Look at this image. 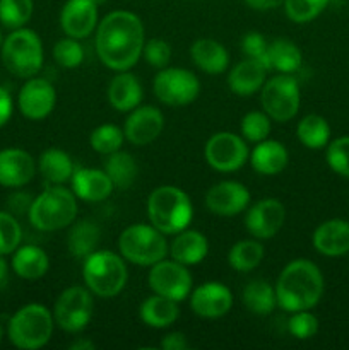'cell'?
<instances>
[{"label": "cell", "mask_w": 349, "mask_h": 350, "mask_svg": "<svg viewBox=\"0 0 349 350\" xmlns=\"http://www.w3.org/2000/svg\"><path fill=\"white\" fill-rule=\"evenodd\" d=\"M250 204L248 188L238 181H221L205 193V207L219 217H235Z\"/></svg>", "instance_id": "16"}, {"label": "cell", "mask_w": 349, "mask_h": 350, "mask_svg": "<svg viewBox=\"0 0 349 350\" xmlns=\"http://www.w3.org/2000/svg\"><path fill=\"white\" fill-rule=\"evenodd\" d=\"M267 48L269 43L266 41L263 34L257 33V31H250L243 36L242 40V51L245 53L246 58H253V60H259L260 64L266 65L267 68ZM269 70V68H267Z\"/></svg>", "instance_id": "46"}, {"label": "cell", "mask_w": 349, "mask_h": 350, "mask_svg": "<svg viewBox=\"0 0 349 350\" xmlns=\"http://www.w3.org/2000/svg\"><path fill=\"white\" fill-rule=\"evenodd\" d=\"M12 270L24 280H38L50 269V258L47 252L36 245L19 246L12 253Z\"/></svg>", "instance_id": "27"}, {"label": "cell", "mask_w": 349, "mask_h": 350, "mask_svg": "<svg viewBox=\"0 0 349 350\" xmlns=\"http://www.w3.org/2000/svg\"><path fill=\"white\" fill-rule=\"evenodd\" d=\"M33 0H0V23L9 29H19L33 16Z\"/></svg>", "instance_id": "38"}, {"label": "cell", "mask_w": 349, "mask_h": 350, "mask_svg": "<svg viewBox=\"0 0 349 350\" xmlns=\"http://www.w3.org/2000/svg\"><path fill=\"white\" fill-rule=\"evenodd\" d=\"M12 96H10V92L7 89L0 88V126H3L9 122L10 116H12Z\"/></svg>", "instance_id": "49"}, {"label": "cell", "mask_w": 349, "mask_h": 350, "mask_svg": "<svg viewBox=\"0 0 349 350\" xmlns=\"http://www.w3.org/2000/svg\"><path fill=\"white\" fill-rule=\"evenodd\" d=\"M36 174V161L23 149L0 150V185L19 188L29 183Z\"/></svg>", "instance_id": "20"}, {"label": "cell", "mask_w": 349, "mask_h": 350, "mask_svg": "<svg viewBox=\"0 0 349 350\" xmlns=\"http://www.w3.org/2000/svg\"><path fill=\"white\" fill-rule=\"evenodd\" d=\"M140 320L151 328H168L178 320L180 317V310H178L177 301L170 299V297L159 296V294H154L149 296L147 299H144V303L140 304Z\"/></svg>", "instance_id": "29"}, {"label": "cell", "mask_w": 349, "mask_h": 350, "mask_svg": "<svg viewBox=\"0 0 349 350\" xmlns=\"http://www.w3.org/2000/svg\"><path fill=\"white\" fill-rule=\"evenodd\" d=\"M2 62L7 70L21 79L34 77L43 67V43L33 29L19 27L3 40Z\"/></svg>", "instance_id": "7"}, {"label": "cell", "mask_w": 349, "mask_h": 350, "mask_svg": "<svg viewBox=\"0 0 349 350\" xmlns=\"http://www.w3.org/2000/svg\"><path fill=\"white\" fill-rule=\"evenodd\" d=\"M123 139H125V133L120 126L113 125V123H105L92 130L89 135V144L98 154L108 156V154L122 149Z\"/></svg>", "instance_id": "37"}, {"label": "cell", "mask_w": 349, "mask_h": 350, "mask_svg": "<svg viewBox=\"0 0 349 350\" xmlns=\"http://www.w3.org/2000/svg\"><path fill=\"white\" fill-rule=\"evenodd\" d=\"M23 239V229L16 215L0 211V255H10L16 252Z\"/></svg>", "instance_id": "41"}, {"label": "cell", "mask_w": 349, "mask_h": 350, "mask_svg": "<svg viewBox=\"0 0 349 350\" xmlns=\"http://www.w3.org/2000/svg\"><path fill=\"white\" fill-rule=\"evenodd\" d=\"M327 164L339 176L349 178V137H339L327 146Z\"/></svg>", "instance_id": "43"}, {"label": "cell", "mask_w": 349, "mask_h": 350, "mask_svg": "<svg viewBox=\"0 0 349 350\" xmlns=\"http://www.w3.org/2000/svg\"><path fill=\"white\" fill-rule=\"evenodd\" d=\"M253 171L262 176H276L287 166L289 154L279 140H262L250 152L248 157Z\"/></svg>", "instance_id": "25"}, {"label": "cell", "mask_w": 349, "mask_h": 350, "mask_svg": "<svg viewBox=\"0 0 349 350\" xmlns=\"http://www.w3.org/2000/svg\"><path fill=\"white\" fill-rule=\"evenodd\" d=\"M209 253V241L202 232L195 229H183L177 232L174 239L170 245L171 258L183 265H197L207 256Z\"/></svg>", "instance_id": "26"}, {"label": "cell", "mask_w": 349, "mask_h": 350, "mask_svg": "<svg viewBox=\"0 0 349 350\" xmlns=\"http://www.w3.org/2000/svg\"><path fill=\"white\" fill-rule=\"evenodd\" d=\"M242 299L246 310L257 317H267L277 306L276 289L263 279H257L246 284L242 293Z\"/></svg>", "instance_id": "31"}, {"label": "cell", "mask_w": 349, "mask_h": 350, "mask_svg": "<svg viewBox=\"0 0 349 350\" xmlns=\"http://www.w3.org/2000/svg\"><path fill=\"white\" fill-rule=\"evenodd\" d=\"M286 207L277 198H262L248 208L245 215L246 231L255 239H269L283 229Z\"/></svg>", "instance_id": "15"}, {"label": "cell", "mask_w": 349, "mask_h": 350, "mask_svg": "<svg viewBox=\"0 0 349 350\" xmlns=\"http://www.w3.org/2000/svg\"><path fill=\"white\" fill-rule=\"evenodd\" d=\"M3 44V36H2V31H0V48H2Z\"/></svg>", "instance_id": "54"}, {"label": "cell", "mask_w": 349, "mask_h": 350, "mask_svg": "<svg viewBox=\"0 0 349 350\" xmlns=\"http://www.w3.org/2000/svg\"><path fill=\"white\" fill-rule=\"evenodd\" d=\"M313 248L325 256H342L349 253V222L341 219L322 222L313 232Z\"/></svg>", "instance_id": "22"}, {"label": "cell", "mask_w": 349, "mask_h": 350, "mask_svg": "<svg viewBox=\"0 0 349 350\" xmlns=\"http://www.w3.org/2000/svg\"><path fill=\"white\" fill-rule=\"evenodd\" d=\"M33 204V197L27 193H14L12 197H9V208L10 214L14 215H23L27 214Z\"/></svg>", "instance_id": "47"}, {"label": "cell", "mask_w": 349, "mask_h": 350, "mask_svg": "<svg viewBox=\"0 0 349 350\" xmlns=\"http://www.w3.org/2000/svg\"><path fill=\"white\" fill-rule=\"evenodd\" d=\"M88 287L72 286L58 296L53 310V320L68 334H79L91 321L94 313V301Z\"/></svg>", "instance_id": "11"}, {"label": "cell", "mask_w": 349, "mask_h": 350, "mask_svg": "<svg viewBox=\"0 0 349 350\" xmlns=\"http://www.w3.org/2000/svg\"><path fill=\"white\" fill-rule=\"evenodd\" d=\"M53 317L43 304L31 303L23 306L10 318L7 335L14 347L36 350L44 347L53 335Z\"/></svg>", "instance_id": "6"}, {"label": "cell", "mask_w": 349, "mask_h": 350, "mask_svg": "<svg viewBox=\"0 0 349 350\" xmlns=\"http://www.w3.org/2000/svg\"><path fill=\"white\" fill-rule=\"evenodd\" d=\"M190 57L205 74H222L229 65L228 50L211 38H201L195 41L190 48Z\"/></svg>", "instance_id": "28"}, {"label": "cell", "mask_w": 349, "mask_h": 350, "mask_svg": "<svg viewBox=\"0 0 349 350\" xmlns=\"http://www.w3.org/2000/svg\"><path fill=\"white\" fill-rule=\"evenodd\" d=\"M245 3L248 7L255 10H272L277 9V7L284 5V0H245Z\"/></svg>", "instance_id": "50"}, {"label": "cell", "mask_w": 349, "mask_h": 350, "mask_svg": "<svg viewBox=\"0 0 349 350\" xmlns=\"http://www.w3.org/2000/svg\"><path fill=\"white\" fill-rule=\"evenodd\" d=\"M266 65L260 64L259 60L253 58H245V60L238 62L235 67L229 70L228 75V85L236 96L242 98H248L259 92L266 84L267 75Z\"/></svg>", "instance_id": "23"}, {"label": "cell", "mask_w": 349, "mask_h": 350, "mask_svg": "<svg viewBox=\"0 0 349 350\" xmlns=\"http://www.w3.org/2000/svg\"><path fill=\"white\" fill-rule=\"evenodd\" d=\"M190 308L201 318H221L231 311L233 293L221 282H205L190 294Z\"/></svg>", "instance_id": "17"}, {"label": "cell", "mask_w": 349, "mask_h": 350, "mask_svg": "<svg viewBox=\"0 0 349 350\" xmlns=\"http://www.w3.org/2000/svg\"><path fill=\"white\" fill-rule=\"evenodd\" d=\"M296 137L307 149H322L331 139V126L324 116L307 115L298 123Z\"/></svg>", "instance_id": "35"}, {"label": "cell", "mask_w": 349, "mask_h": 350, "mask_svg": "<svg viewBox=\"0 0 349 350\" xmlns=\"http://www.w3.org/2000/svg\"><path fill=\"white\" fill-rule=\"evenodd\" d=\"M2 337H3V328L2 325H0V342H2Z\"/></svg>", "instance_id": "53"}, {"label": "cell", "mask_w": 349, "mask_h": 350, "mask_svg": "<svg viewBox=\"0 0 349 350\" xmlns=\"http://www.w3.org/2000/svg\"><path fill=\"white\" fill-rule=\"evenodd\" d=\"M105 173L112 180L113 187L118 188V190H127V188L135 183L139 166H137L135 159L129 152L120 149L106 156Z\"/></svg>", "instance_id": "33"}, {"label": "cell", "mask_w": 349, "mask_h": 350, "mask_svg": "<svg viewBox=\"0 0 349 350\" xmlns=\"http://www.w3.org/2000/svg\"><path fill=\"white\" fill-rule=\"evenodd\" d=\"M27 217L38 231H60L68 228L77 217V197L74 191L60 185L44 188L33 198Z\"/></svg>", "instance_id": "4"}, {"label": "cell", "mask_w": 349, "mask_h": 350, "mask_svg": "<svg viewBox=\"0 0 349 350\" xmlns=\"http://www.w3.org/2000/svg\"><path fill=\"white\" fill-rule=\"evenodd\" d=\"M96 345L92 344L91 340H86V338H79V340H75L74 344L70 345V350H92Z\"/></svg>", "instance_id": "52"}, {"label": "cell", "mask_w": 349, "mask_h": 350, "mask_svg": "<svg viewBox=\"0 0 349 350\" xmlns=\"http://www.w3.org/2000/svg\"><path fill=\"white\" fill-rule=\"evenodd\" d=\"M147 217L163 234H177L190 226L194 205L181 188L164 185L153 190L147 198Z\"/></svg>", "instance_id": "3"}, {"label": "cell", "mask_w": 349, "mask_h": 350, "mask_svg": "<svg viewBox=\"0 0 349 350\" xmlns=\"http://www.w3.org/2000/svg\"><path fill=\"white\" fill-rule=\"evenodd\" d=\"M205 161L219 173H235L242 170L250 157L243 137L231 132L214 133L205 144Z\"/></svg>", "instance_id": "12"}, {"label": "cell", "mask_w": 349, "mask_h": 350, "mask_svg": "<svg viewBox=\"0 0 349 350\" xmlns=\"http://www.w3.org/2000/svg\"><path fill=\"white\" fill-rule=\"evenodd\" d=\"M324 275L313 262L294 260L277 277V306L287 313L311 310L324 296Z\"/></svg>", "instance_id": "2"}, {"label": "cell", "mask_w": 349, "mask_h": 350, "mask_svg": "<svg viewBox=\"0 0 349 350\" xmlns=\"http://www.w3.org/2000/svg\"><path fill=\"white\" fill-rule=\"evenodd\" d=\"M53 58L60 67L77 68L84 62V48L75 38H64L53 46Z\"/></svg>", "instance_id": "42"}, {"label": "cell", "mask_w": 349, "mask_h": 350, "mask_svg": "<svg viewBox=\"0 0 349 350\" xmlns=\"http://www.w3.org/2000/svg\"><path fill=\"white\" fill-rule=\"evenodd\" d=\"M164 129V116L154 106H137L127 116L123 133L133 146H147L161 135Z\"/></svg>", "instance_id": "18"}, {"label": "cell", "mask_w": 349, "mask_h": 350, "mask_svg": "<svg viewBox=\"0 0 349 350\" xmlns=\"http://www.w3.org/2000/svg\"><path fill=\"white\" fill-rule=\"evenodd\" d=\"M101 239V231L99 226L92 221H79L72 226L67 238L68 252L74 258L84 260L96 252L98 243Z\"/></svg>", "instance_id": "32"}, {"label": "cell", "mask_w": 349, "mask_h": 350, "mask_svg": "<svg viewBox=\"0 0 349 350\" xmlns=\"http://www.w3.org/2000/svg\"><path fill=\"white\" fill-rule=\"evenodd\" d=\"M94 2L98 3V5H99V3H103V2H105V0H94Z\"/></svg>", "instance_id": "55"}, {"label": "cell", "mask_w": 349, "mask_h": 350, "mask_svg": "<svg viewBox=\"0 0 349 350\" xmlns=\"http://www.w3.org/2000/svg\"><path fill=\"white\" fill-rule=\"evenodd\" d=\"M301 51L293 41L274 40L267 48V68L279 74H294L301 67Z\"/></svg>", "instance_id": "34"}, {"label": "cell", "mask_w": 349, "mask_h": 350, "mask_svg": "<svg viewBox=\"0 0 349 350\" xmlns=\"http://www.w3.org/2000/svg\"><path fill=\"white\" fill-rule=\"evenodd\" d=\"M82 279L94 296L115 297L125 287L129 270L123 256L108 250H96L84 258Z\"/></svg>", "instance_id": "5"}, {"label": "cell", "mask_w": 349, "mask_h": 350, "mask_svg": "<svg viewBox=\"0 0 349 350\" xmlns=\"http://www.w3.org/2000/svg\"><path fill=\"white\" fill-rule=\"evenodd\" d=\"M118 250L123 260L140 267H153L170 252L168 241L153 224H132L118 238Z\"/></svg>", "instance_id": "8"}, {"label": "cell", "mask_w": 349, "mask_h": 350, "mask_svg": "<svg viewBox=\"0 0 349 350\" xmlns=\"http://www.w3.org/2000/svg\"><path fill=\"white\" fill-rule=\"evenodd\" d=\"M263 246L262 243L253 239H243V241L235 243L228 253V262L236 272H252L253 269L260 265L263 258Z\"/></svg>", "instance_id": "36"}, {"label": "cell", "mask_w": 349, "mask_h": 350, "mask_svg": "<svg viewBox=\"0 0 349 350\" xmlns=\"http://www.w3.org/2000/svg\"><path fill=\"white\" fill-rule=\"evenodd\" d=\"M9 280V265H7L3 255H0V287H3Z\"/></svg>", "instance_id": "51"}, {"label": "cell", "mask_w": 349, "mask_h": 350, "mask_svg": "<svg viewBox=\"0 0 349 350\" xmlns=\"http://www.w3.org/2000/svg\"><path fill=\"white\" fill-rule=\"evenodd\" d=\"M38 170L48 185H64L74 173L70 156L60 149H47L38 159Z\"/></svg>", "instance_id": "30"}, {"label": "cell", "mask_w": 349, "mask_h": 350, "mask_svg": "<svg viewBox=\"0 0 349 350\" xmlns=\"http://www.w3.org/2000/svg\"><path fill=\"white\" fill-rule=\"evenodd\" d=\"M70 181L75 197L92 204L108 198L115 188L105 170H92V167H75Z\"/></svg>", "instance_id": "21"}, {"label": "cell", "mask_w": 349, "mask_h": 350, "mask_svg": "<svg viewBox=\"0 0 349 350\" xmlns=\"http://www.w3.org/2000/svg\"><path fill=\"white\" fill-rule=\"evenodd\" d=\"M328 2L331 0H284V10L293 23L305 24L320 16Z\"/></svg>", "instance_id": "39"}, {"label": "cell", "mask_w": 349, "mask_h": 350, "mask_svg": "<svg viewBox=\"0 0 349 350\" xmlns=\"http://www.w3.org/2000/svg\"><path fill=\"white\" fill-rule=\"evenodd\" d=\"M171 46L164 40H159V38H151L144 43L142 57L144 60L149 65L156 68H164L170 65L171 62Z\"/></svg>", "instance_id": "45"}, {"label": "cell", "mask_w": 349, "mask_h": 350, "mask_svg": "<svg viewBox=\"0 0 349 350\" xmlns=\"http://www.w3.org/2000/svg\"><path fill=\"white\" fill-rule=\"evenodd\" d=\"M153 89L156 98L163 105L181 108L201 94V81L194 72L180 67H164L156 74L153 82Z\"/></svg>", "instance_id": "10"}, {"label": "cell", "mask_w": 349, "mask_h": 350, "mask_svg": "<svg viewBox=\"0 0 349 350\" xmlns=\"http://www.w3.org/2000/svg\"><path fill=\"white\" fill-rule=\"evenodd\" d=\"M57 92L50 81L41 77H29L21 88L17 96V106L24 118L40 122L44 120L55 108Z\"/></svg>", "instance_id": "14"}, {"label": "cell", "mask_w": 349, "mask_h": 350, "mask_svg": "<svg viewBox=\"0 0 349 350\" xmlns=\"http://www.w3.org/2000/svg\"><path fill=\"white\" fill-rule=\"evenodd\" d=\"M144 89L139 79L129 70L118 72L108 85V101L116 111L129 113L140 106Z\"/></svg>", "instance_id": "24"}, {"label": "cell", "mask_w": 349, "mask_h": 350, "mask_svg": "<svg viewBox=\"0 0 349 350\" xmlns=\"http://www.w3.org/2000/svg\"><path fill=\"white\" fill-rule=\"evenodd\" d=\"M159 347L164 350H185L188 349V342H187V337H185L181 332H171V334L164 335Z\"/></svg>", "instance_id": "48"}, {"label": "cell", "mask_w": 349, "mask_h": 350, "mask_svg": "<svg viewBox=\"0 0 349 350\" xmlns=\"http://www.w3.org/2000/svg\"><path fill=\"white\" fill-rule=\"evenodd\" d=\"M287 332L298 340H308L315 337L318 332V320L308 310L294 311L293 317L287 321Z\"/></svg>", "instance_id": "44"}, {"label": "cell", "mask_w": 349, "mask_h": 350, "mask_svg": "<svg viewBox=\"0 0 349 350\" xmlns=\"http://www.w3.org/2000/svg\"><path fill=\"white\" fill-rule=\"evenodd\" d=\"M144 43L142 21L129 10H113L96 27V53L115 72L130 70L142 57Z\"/></svg>", "instance_id": "1"}, {"label": "cell", "mask_w": 349, "mask_h": 350, "mask_svg": "<svg viewBox=\"0 0 349 350\" xmlns=\"http://www.w3.org/2000/svg\"><path fill=\"white\" fill-rule=\"evenodd\" d=\"M60 27L75 40L88 38L98 27V3L94 0H67L60 10Z\"/></svg>", "instance_id": "19"}, {"label": "cell", "mask_w": 349, "mask_h": 350, "mask_svg": "<svg viewBox=\"0 0 349 350\" xmlns=\"http://www.w3.org/2000/svg\"><path fill=\"white\" fill-rule=\"evenodd\" d=\"M240 132L242 137L248 142L259 144L269 137L270 132V118L266 111H250L246 113L240 123Z\"/></svg>", "instance_id": "40"}, {"label": "cell", "mask_w": 349, "mask_h": 350, "mask_svg": "<svg viewBox=\"0 0 349 350\" xmlns=\"http://www.w3.org/2000/svg\"><path fill=\"white\" fill-rule=\"evenodd\" d=\"M300 84L293 74H279L266 81L260 89L263 111L274 122H289L300 109Z\"/></svg>", "instance_id": "9"}, {"label": "cell", "mask_w": 349, "mask_h": 350, "mask_svg": "<svg viewBox=\"0 0 349 350\" xmlns=\"http://www.w3.org/2000/svg\"><path fill=\"white\" fill-rule=\"evenodd\" d=\"M147 282L154 294L170 297L177 303L187 299L192 291V275L187 265L173 258H163L161 262L154 263L147 275Z\"/></svg>", "instance_id": "13"}]
</instances>
